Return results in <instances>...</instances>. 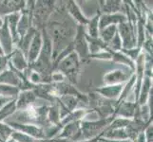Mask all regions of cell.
<instances>
[{"mask_svg":"<svg viewBox=\"0 0 153 142\" xmlns=\"http://www.w3.org/2000/svg\"><path fill=\"white\" fill-rule=\"evenodd\" d=\"M56 1L55 9L46 25L45 31L48 34L52 46V58L54 59L62 50L70 46L77 30V24L65 10V1Z\"/></svg>","mask_w":153,"mask_h":142,"instance_id":"cell-1","label":"cell"},{"mask_svg":"<svg viewBox=\"0 0 153 142\" xmlns=\"http://www.w3.org/2000/svg\"><path fill=\"white\" fill-rule=\"evenodd\" d=\"M82 62L74 51L65 56L54 66V71H59L64 74L68 82L74 85L77 82L78 76L80 74Z\"/></svg>","mask_w":153,"mask_h":142,"instance_id":"cell-2","label":"cell"},{"mask_svg":"<svg viewBox=\"0 0 153 142\" xmlns=\"http://www.w3.org/2000/svg\"><path fill=\"white\" fill-rule=\"evenodd\" d=\"M56 1H35L33 10V28L36 30H42L55 9Z\"/></svg>","mask_w":153,"mask_h":142,"instance_id":"cell-3","label":"cell"},{"mask_svg":"<svg viewBox=\"0 0 153 142\" xmlns=\"http://www.w3.org/2000/svg\"><path fill=\"white\" fill-rule=\"evenodd\" d=\"M114 116L107 118H98L93 120L84 119L81 121V135L82 140L91 139L97 136H101L109 124L114 119Z\"/></svg>","mask_w":153,"mask_h":142,"instance_id":"cell-4","label":"cell"},{"mask_svg":"<svg viewBox=\"0 0 153 142\" xmlns=\"http://www.w3.org/2000/svg\"><path fill=\"white\" fill-rule=\"evenodd\" d=\"M71 46L73 51L78 55L82 64L89 60V55L91 54H89L88 45L86 39L85 27H83V26H78L77 27L76 34L74 36V38H73Z\"/></svg>","mask_w":153,"mask_h":142,"instance_id":"cell-5","label":"cell"},{"mask_svg":"<svg viewBox=\"0 0 153 142\" xmlns=\"http://www.w3.org/2000/svg\"><path fill=\"white\" fill-rule=\"evenodd\" d=\"M117 32L122 41V49H129L137 46L136 24L126 21L117 26Z\"/></svg>","mask_w":153,"mask_h":142,"instance_id":"cell-6","label":"cell"},{"mask_svg":"<svg viewBox=\"0 0 153 142\" xmlns=\"http://www.w3.org/2000/svg\"><path fill=\"white\" fill-rule=\"evenodd\" d=\"M133 71L129 70L128 68H116L107 72L103 76L104 85H125L130 77L133 75Z\"/></svg>","mask_w":153,"mask_h":142,"instance_id":"cell-7","label":"cell"},{"mask_svg":"<svg viewBox=\"0 0 153 142\" xmlns=\"http://www.w3.org/2000/svg\"><path fill=\"white\" fill-rule=\"evenodd\" d=\"M55 138L71 141V142L82 140L81 121L71 122V123H68L65 126H63L59 135H58Z\"/></svg>","mask_w":153,"mask_h":142,"instance_id":"cell-8","label":"cell"},{"mask_svg":"<svg viewBox=\"0 0 153 142\" xmlns=\"http://www.w3.org/2000/svg\"><path fill=\"white\" fill-rule=\"evenodd\" d=\"M8 123L10 127H13L14 130L22 132L26 135H28L31 138H33L37 140L43 141L45 140V134L44 129L36 126L33 124H22V123H16V122H10V121H5Z\"/></svg>","mask_w":153,"mask_h":142,"instance_id":"cell-9","label":"cell"},{"mask_svg":"<svg viewBox=\"0 0 153 142\" xmlns=\"http://www.w3.org/2000/svg\"><path fill=\"white\" fill-rule=\"evenodd\" d=\"M65 10L68 16L74 21L77 26L85 27L87 25L88 18L83 13V10L79 7L76 1H65Z\"/></svg>","mask_w":153,"mask_h":142,"instance_id":"cell-10","label":"cell"},{"mask_svg":"<svg viewBox=\"0 0 153 142\" xmlns=\"http://www.w3.org/2000/svg\"><path fill=\"white\" fill-rule=\"evenodd\" d=\"M25 8L24 0H0V17L4 18L9 14L22 13Z\"/></svg>","mask_w":153,"mask_h":142,"instance_id":"cell-11","label":"cell"},{"mask_svg":"<svg viewBox=\"0 0 153 142\" xmlns=\"http://www.w3.org/2000/svg\"><path fill=\"white\" fill-rule=\"evenodd\" d=\"M137 108H138L137 102L124 101L116 105L114 111V117L132 119L136 115Z\"/></svg>","mask_w":153,"mask_h":142,"instance_id":"cell-12","label":"cell"},{"mask_svg":"<svg viewBox=\"0 0 153 142\" xmlns=\"http://www.w3.org/2000/svg\"><path fill=\"white\" fill-rule=\"evenodd\" d=\"M42 46H43L42 32L40 30H36L33 38L31 40V43L30 45L27 55H26V58H27L29 65L33 64V63L37 60V58L41 52V49H42Z\"/></svg>","mask_w":153,"mask_h":142,"instance_id":"cell-13","label":"cell"},{"mask_svg":"<svg viewBox=\"0 0 153 142\" xmlns=\"http://www.w3.org/2000/svg\"><path fill=\"white\" fill-rule=\"evenodd\" d=\"M0 47L4 55H10L14 49L12 34L10 32L5 20H3V24L0 26Z\"/></svg>","mask_w":153,"mask_h":142,"instance_id":"cell-14","label":"cell"},{"mask_svg":"<svg viewBox=\"0 0 153 142\" xmlns=\"http://www.w3.org/2000/svg\"><path fill=\"white\" fill-rule=\"evenodd\" d=\"M124 85H103L94 89V93L98 94L102 98L108 101L117 102L121 93H122Z\"/></svg>","mask_w":153,"mask_h":142,"instance_id":"cell-15","label":"cell"},{"mask_svg":"<svg viewBox=\"0 0 153 142\" xmlns=\"http://www.w3.org/2000/svg\"><path fill=\"white\" fill-rule=\"evenodd\" d=\"M38 102L35 94L33 90H24L20 91L17 97L15 98V104L17 110H25L34 105Z\"/></svg>","mask_w":153,"mask_h":142,"instance_id":"cell-16","label":"cell"},{"mask_svg":"<svg viewBox=\"0 0 153 142\" xmlns=\"http://www.w3.org/2000/svg\"><path fill=\"white\" fill-rule=\"evenodd\" d=\"M9 65L19 72H24L30 66L26 56L16 47H14L13 51L10 54Z\"/></svg>","mask_w":153,"mask_h":142,"instance_id":"cell-17","label":"cell"},{"mask_svg":"<svg viewBox=\"0 0 153 142\" xmlns=\"http://www.w3.org/2000/svg\"><path fill=\"white\" fill-rule=\"evenodd\" d=\"M126 21L125 13H118L112 14H100L99 18V29L101 30L108 26H118Z\"/></svg>","mask_w":153,"mask_h":142,"instance_id":"cell-18","label":"cell"},{"mask_svg":"<svg viewBox=\"0 0 153 142\" xmlns=\"http://www.w3.org/2000/svg\"><path fill=\"white\" fill-rule=\"evenodd\" d=\"M98 3V10L101 14L118 13L124 10V3L120 0H107V1H99Z\"/></svg>","mask_w":153,"mask_h":142,"instance_id":"cell-19","label":"cell"},{"mask_svg":"<svg viewBox=\"0 0 153 142\" xmlns=\"http://www.w3.org/2000/svg\"><path fill=\"white\" fill-rule=\"evenodd\" d=\"M93 111L89 108H77L73 111L70 112L68 115H66L64 118L60 120V124L65 126L68 123L75 122V121H82V120L86 119L88 114L92 113Z\"/></svg>","mask_w":153,"mask_h":142,"instance_id":"cell-20","label":"cell"},{"mask_svg":"<svg viewBox=\"0 0 153 142\" xmlns=\"http://www.w3.org/2000/svg\"><path fill=\"white\" fill-rule=\"evenodd\" d=\"M153 91L152 88V78L145 75L143 82L140 88L139 97L137 99V104L138 105H145L146 104L147 99H149L150 93Z\"/></svg>","mask_w":153,"mask_h":142,"instance_id":"cell-21","label":"cell"},{"mask_svg":"<svg viewBox=\"0 0 153 142\" xmlns=\"http://www.w3.org/2000/svg\"><path fill=\"white\" fill-rule=\"evenodd\" d=\"M99 10L93 15L91 18H88L87 25L85 26L86 35L91 38H98L99 37V18H100Z\"/></svg>","mask_w":153,"mask_h":142,"instance_id":"cell-22","label":"cell"},{"mask_svg":"<svg viewBox=\"0 0 153 142\" xmlns=\"http://www.w3.org/2000/svg\"><path fill=\"white\" fill-rule=\"evenodd\" d=\"M111 52V61L116 64L123 65L126 68H128L131 71L135 70V63L125 55L122 51H110Z\"/></svg>","mask_w":153,"mask_h":142,"instance_id":"cell-23","label":"cell"},{"mask_svg":"<svg viewBox=\"0 0 153 142\" xmlns=\"http://www.w3.org/2000/svg\"><path fill=\"white\" fill-rule=\"evenodd\" d=\"M0 85H8L13 86H19V79L12 68H8L2 73H0Z\"/></svg>","mask_w":153,"mask_h":142,"instance_id":"cell-24","label":"cell"},{"mask_svg":"<svg viewBox=\"0 0 153 142\" xmlns=\"http://www.w3.org/2000/svg\"><path fill=\"white\" fill-rule=\"evenodd\" d=\"M58 99H59V102L62 103L63 106L68 110V113L77 108H84V107H79L80 101H79V99L77 97L73 96V95H63V96L58 98Z\"/></svg>","mask_w":153,"mask_h":142,"instance_id":"cell-25","label":"cell"},{"mask_svg":"<svg viewBox=\"0 0 153 142\" xmlns=\"http://www.w3.org/2000/svg\"><path fill=\"white\" fill-rule=\"evenodd\" d=\"M35 31L36 29L31 28L27 33H26L22 38L19 39V42L17 43V45L15 46L16 49H18L22 53L26 56L27 55V52L29 50V47H30V45L31 43V40H33V36L35 34Z\"/></svg>","mask_w":153,"mask_h":142,"instance_id":"cell-26","label":"cell"},{"mask_svg":"<svg viewBox=\"0 0 153 142\" xmlns=\"http://www.w3.org/2000/svg\"><path fill=\"white\" fill-rule=\"evenodd\" d=\"M16 104H15V99L10 101L5 106L0 110V122L6 121L12 116L16 112Z\"/></svg>","mask_w":153,"mask_h":142,"instance_id":"cell-27","label":"cell"},{"mask_svg":"<svg viewBox=\"0 0 153 142\" xmlns=\"http://www.w3.org/2000/svg\"><path fill=\"white\" fill-rule=\"evenodd\" d=\"M117 33V26H108L99 31V38L101 39L104 43L108 44L111 39Z\"/></svg>","mask_w":153,"mask_h":142,"instance_id":"cell-28","label":"cell"},{"mask_svg":"<svg viewBox=\"0 0 153 142\" xmlns=\"http://www.w3.org/2000/svg\"><path fill=\"white\" fill-rule=\"evenodd\" d=\"M48 120L49 122L52 125H56L60 123V111L59 108H58L57 104L55 103V102L53 103H51L49 109H48Z\"/></svg>","mask_w":153,"mask_h":142,"instance_id":"cell-29","label":"cell"},{"mask_svg":"<svg viewBox=\"0 0 153 142\" xmlns=\"http://www.w3.org/2000/svg\"><path fill=\"white\" fill-rule=\"evenodd\" d=\"M14 129L5 121L0 122V142H9Z\"/></svg>","mask_w":153,"mask_h":142,"instance_id":"cell-30","label":"cell"},{"mask_svg":"<svg viewBox=\"0 0 153 142\" xmlns=\"http://www.w3.org/2000/svg\"><path fill=\"white\" fill-rule=\"evenodd\" d=\"M10 142H42L41 140H37L16 130H14V132L13 133L12 136H10Z\"/></svg>","mask_w":153,"mask_h":142,"instance_id":"cell-31","label":"cell"},{"mask_svg":"<svg viewBox=\"0 0 153 142\" xmlns=\"http://www.w3.org/2000/svg\"><path fill=\"white\" fill-rule=\"evenodd\" d=\"M132 119L123 118H114V119L109 124L107 129H120V128H126L128 126ZM105 129V130H107Z\"/></svg>","mask_w":153,"mask_h":142,"instance_id":"cell-32","label":"cell"},{"mask_svg":"<svg viewBox=\"0 0 153 142\" xmlns=\"http://www.w3.org/2000/svg\"><path fill=\"white\" fill-rule=\"evenodd\" d=\"M122 49H123L122 41H121V38L117 32L114 37L111 39V41L108 44V49L110 51H121Z\"/></svg>","mask_w":153,"mask_h":142,"instance_id":"cell-33","label":"cell"},{"mask_svg":"<svg viewBox=\"0 0 153 142\" xmlns=\"http://www.w3.org/2000/svg\"><path fill=\"white\" fill-rule=\"evenodd\" d=\"M121 51L133 62H135L138 59V57L142 54V52H143L141 47H138V46H135L133 49H121Z\"/></svg>","mask_w":153,"mask_h":142,"instance_id":"cell-34","label":"cell"},{"mask_svg":"<svg viewBox=\"0 0 153 142\" xmlns=\"http://www.w3.org/2000/svg\"><path fill=\"white\" fill-rule=\"evenodd\" d=\"M91 59H97V60H103V61H111V52L110 50H103L100 51L96 54L89 55V60Z\"/></svg>","mask_w":153,"mask_h":142,"instance_id":"cell-35","label":"cell"},{"mask_svg":"<svg viewBox=\"0 0 153 142\" xmlns=\"http://www.w3.org/2000/svg\"><path fill=\"white\" fill-rule=\"evenodd\" d=\"M10 55H0V73L9 68Z\"/></svg>","mask_w":153,"mask_h":142,"instance_id":"cell-36","label":"cell"},{"mask_svg":"<svg viewBox=\"0 0 153 142\" xmlns=\"http://www.w3.org/2000/svg\"><path fill=\"white\" fill-rule=\"evenodd\" d=\"M144 135L146 142H153V125L152 122L149 123L144 130Z\"/></svg>","mask_w":153,"mask_h":142,"instance_id":"cell-37","label":"cell"},{"mask_svg":"<svg viewBox=\"0 0 153 142\" xmlns=\"http://www.w3.org/2000/svg\"><path fill=\"white\" fill-rule=\"evenodd\" d=\"M100 138H101V136H97V138H91V139H84V140H80V141H73V142H99ZM53 139L58 140V141H60V142H71V141L62 140V139H56V138H53Z\"/></svg>","mask_w":153,"mask_h":142,"instance_id":"cell-38","label":"cell"},{"mask_svg":"<svg viewBox=\"0 0 153 142\" xmlns=\"http://www.w3.org/2000/svg\"><path fill=\"white\" fill-rule=\"evenodd\" d=\"M14 99H10V98H4V97H0V110H1L5 105L9 103L10 101H13Z\"/></svg>","mask_w":153,"mask_h":142,"instance_id":"cell-39","label":"cell"},{"mask_svg":"<svg viewBox=\"0 0 153 142\" xmlns=\"http://www.w3.org/2000/svg\"><path fill=\"white\" fill-rule=\"evenodd\" d=\"M100 142H132L129 139H123V140H114V139H107V138H100Z\"/></svg>","mask_w":153,"mask_h":142,"instance_id":"cell-40","label":"cell"},{"mask_svg":"<svg viewBox=\"0 0 153 142\" xmlns=\"http://www.w3.org/2000/svg\"><path fill=\"white\" fill-rule=\"evenodd\" d=\"M42 142H60L58 140H55V139H51V140H47V141H42Z\"/></svg>","mask_w":153,"mask_h":142,"instance_id":"cell-41","label":"cell"},{"mask_svg":"<svg viewBox=\"0 0 153 142\" xmlns=\"http://www.w3.org/2000/svg\"><path fill=\"white\" fill-rule=\"evenodd\" d=\"M2 24H3V18L0 17V26H1Z\"/></svg>","mask_w":153,"mask_h":142,"instance_id":"cell-42","label":"cell"}]
</instances>
